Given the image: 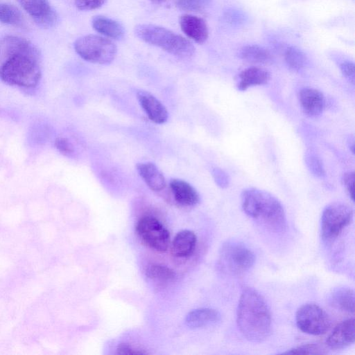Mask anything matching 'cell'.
<instances>
[{
	"label": "cell",
	"instance_id": "cell-1",
	"mask_svg": "<svg viewBox=\"0 0 355 355\" xmlns=\"http://www.w3.org/2000/svg\"><path fill=\"white\" fill-rule=\"evenodd\" d=\"M236 322L242 335L248 340H266L271 330V314L263 297L252 288H243L236 310Z\"/></svg>",
	"mask_w": 355,
	"mask_h": 355
},
{
	"label": "cell",
	"instance_id": "cell-2",
	"mask_svg": "<svg viewBox=\"0 0 355 355\" xmlns=\"http://www.w3.org/2000/svg\"><path fill=\"white\" fill-rule=\"evenodd\" d=\"M241 207L249 217L274 233L286 230V213L281 202L270 193L247 188L241 193Z\"/></svg>",
	"mask_w": 355,
	"mask_h": 355
},
{
	"label": "cell",
	"instance_id": "cell-3",
	"mask_svg": "<svg viewBox=\"0 0 355 355\" xmlns=\"http://www.w3.org/2000/svg\"><path fill=\"white\" fill-rule=\"evenodd\" d=\"M137 37L181 58L191 57L195 53L192 43L171 30L153 24H139L135 28Z\"/></svg>",
	"mask_w": 355,
	"mask_h": 355
},
{
	"label": "cell",
	"instance_id": "cell-4",
	"mask_svg": "<svg viewBox=\"0 0 355 355\" xmlns=\"http://www.w3.org/2000/svg\"><path fill=\"white\" fill-rule=\"evenodd\" d=\"M0 78L10 85L23 88L35 87L41 78L37 58L27 55L9 58L0 67Z\"/></svg>",
	"mask_w": 355,
	"mask_h": 355
},
{
	"label": "cell",
	"instance_id": "cell-5",
	"mask_svg": "<svg viewBox=\"0 0 355 355\" xmlns=\"http://www.w3.org/2000/svg\"><path fill=\"white\" fill-rule=\"evenodd\" d=\"M76 52L83 60L98 64H107L116 57V45L108 38L96 35L83 36L74 42Z\"/></svg>",
	"mask_w": 355,
	"mask_h": 355
},
{
	"label": "cell",
	"instance_id": "cell-6",
	"mask_svg": "<svg viewBox=\"0 0 355 355\" xmlns=\"http://www.w3.org/2000/svg\"><path fill=\"white\" fill-rule=\"evenodd\" d=\"M219 262L225 272L234 275H241L253 266L255 255L244 243L229 240L220 249Z\"/></svg>",
	"mask_w": 355,
	"mask_h": 355
},
{
	"label": "cell",
	"instance_id": "cell-7",
	"mask_svg": "<svg viewBox=\"0 0 355 355\" xmlns=\"http://www.w3.org/2000/svg\"><path fill=\"white\" fill-rule=\"evenodd\" d=\"M353 209L342 202H334L323 210L320 221V233L327 243L334 241L352 221Z\"/></svg>",
	"mask_w": 355,
	"mask_h": 355
},
{
	"label": "cell",
	"instance_id": "cell-8",
	"mask_svg": "<svg viewBox=\"0 0 355 355\" xmlns=\"http://www.w3.org/2000/svg\"><path fill=\"white\" fill-rule=\"evenodd\" d=\"M136 232L141 240L153 250L164 252L168 249L170 243L169 232L155 217H141L137 223Z\"/></svg>",
	"mask_w": 355,
	"mask_h": 355
},
{
	"label": "cell",
	"instance_id": "cell-9",
	"mask_svg": "<svg viewBox=\"0 0 355 355\" xmlns=\"http://www.w3.org/2000/svg\"><path fill=\"white\" fill-rule=\"evenodd\" d=\"M295 320L302 332L314 336L324 334L331 326L328 313L318 304L307 303L297 311Z\"/></svg>",
	"mask_w": 355,
	"mask_h": 355
},
{
	"label": "cell",
	"instance_id": "cell-10",
	"mask_svg": "<svg viewBox=\"0 0 355 355\" xmlns=\"http://www.w3.org/2000/svg\"><path fill=\"white\" fill-rule=\"evenodd\" d=\"M21 320L44 332L52 327L54 315L46 300L40 295L24 307Z\"/></svg>",
	"mask_w": 355,
	"mask_h": 355
},
{
	"label": "cell",
	"instance_id": "cell-11",
	"mask_svg": "<svg viewBox=\"0 0 355 355\" xmlns=\"http://www.w3.org/2000/svg\"><path fill=\"white\" fill-rule=\"evenodd\" d=\"M17 55H27L38 58V52L27 40L17 37L7 36L0 40V60L3 62Z\"/></svg>",
	"mask_w": 355,
	"mask_h": 355
},
{
	"label": "cell",
	"instance_id": "cell-12",
	"mask_svg": "<svg viewBox=\"0 0 355 355\" xmlns=\"http://www.w3.org/2000/svg\"><path fill=\"white\" fill-rule=\"evenodd\" d=\"M138 101L148 119L156 124L166 122L168 113L164 104L155 96L144 90L137 92Z\"/></svg>",
	"mask_w": 355,
	"mask_h": 355
},
{
	"label": "cell",
	"instance_id": "cell-13",
	"mask_svg": "<svg viewBox=\"0 0 355 355\" xmlns=\"http://www.w3.org/2000/svg\"><path fill=\"white\" fill-rule=\"evenodd\" d=\"M354 343V319L348 318L337 324L329 335L326 343L334 350L343 349Z\"/></svg>",
	"mask_w": 355,
	"mask_h": 355
},
{
	"label": "cell",
	"instance_id": "cell-14",
	"mask_svg": "<svg viewBox=\"0 0 355 355\" xmlns=\"http://www.w3.org/2000/svg\"><path fill=\"white\" fill-rule=\"evenodd\" d=\"M300 107L304 113L311 117L321 114L325 107V98L323 94L313 88H304L298 94Z\"/></svg>",
	"mask_w": 355,
	"mask_h": 355
},
{
	"label": "cell",
	"instance_id": "cell-15",
	"mask_svg": "<svg viewBox=\"0 0 355 355\" xmlns=\"http://www.w3.org/2000/svg\"><path fill=\"white\" fill-rule=\"evenodd\" d=\"M182 31L190 39L198 44L204 43L208 38V27L200 17L191 15H183L180 17Z\"/></svg>",
	"mask_w": 355,
	"mask_h": 355
},
{
	"label": "cell",
	"instance_id": "cell-16",
	"mask_svg": "<svg viewBox=\"0 0 355 355\" xmlns=\"http://www.w3.org/2000/svg\"><path fill=\"white\" fill-rule=\"evenodd\" d=\"M169 187L175 200L180 205L191 207L200 201V196L196 189L185 180L173 178Z\"/></svg>",
	"mask_w": 355,
	"mask_h": 355
},
{
	"label": "cell",
	"instance_id": "cell-17",
	"mask_svg": "<svg viewBox=\"0 0 355 355\" xmlns=\"http://www.w3.org/2000/svg\"><path fill=\"white\" fill-rule=\"evenodd\" d=\"M137 171L148 187L153 191H161L166 186L165 178L158 167L152 162L138 163Z\"/></svg>",
	"mask_w": 355,
	"mask_h": 355
},
{
	"label": "cell",
	"instance_id": "cell-18",
	"mask_svg": "<svg viewBox=\"0 0 355 355\" xmlns=\"http://www.w3.org/2000/svg\"><path fill=\"white\" fill-rule=\"evenodd\" d=\"M197 237L191 230H184L179 232L174 237L171 247L174 257L185 258L191 256L196 247Z\"/></svg>",
	"mask_w": 355,
	"mask_h": 355
},
{
	"label": "cell",
	"instance_id": "cell-19",
	"mask_svg": "<svg viewBox=\"0 0 355 355\" xmlns=\"http://www.w3.org/2000/svg\"><path fill=\"white\" fill-rule=\"evenodd\" d=\"M220 313L211 308H199L190 311L185 318V324L191 329L205 327L220 321Z\"/></svg>",
	"mask_w": 355,
	"mask_h": 355
},
{
	"label": "cell",
	"instance_id": "cell-20",
	"mask_svg": "<svg viewBox=\"0 0 355 355\" xmlns=\"http://www.w3.org/2000/svg\"><path fill=\"white\" fill-rule=\"evenodd\" d=\"M270 78V73L266 69L257 67H249L239 73L237 88L240 91H245L249 87L266 84Z\"/></svg>",
	"mask_w": 355,
	"mask_h": 355
},
{
	"label": "cell",
	"instance_id": "cell-21",
	"mask_svg": "<svg viewBox=\"0 0 355 355\" xmlns=\"http://www.w3.org/2000/svg\"><path fill=\"white\" fill-rule=\"evenodd\" d=\"M94 29L101 35L114 40H121L124 36L123 27L116 21L109 17L97 15L92 20Z\"/></svg>",
	"mask_w": 355,
	"mask_h": 355
},
{
	"label": "cell",
	"instance_id": "cell-22",
	"mask_svg": "<svg viewBox=\"0 0 355 355\" xmlns=\"http://www.w3.org/2000/svg\"><path fill=\"white\" fill-rule=\"evenodd\" d=\"M26 220L37 224L50 219L49 205L45 199L29 200L24 206Z\"/></svg>",
	"mask_w": 355,
	"mask_h": 355
},
{
	"label": "cell",
	"instance_id": "cell-23",
	"mask_svg": "<svg viewBox=\"0 0 355 355\" xmlns=\"http://www.w3.org/2000/svg\"><path fill=\"white\" fill-rule=\"evenodd\" d=\"M24 310L22 306L12 296L0 293V323L1 326L8 324L17 318Z\"/></svg>",
	"mask_w": 355,
	"mask_h": 355
},
{
	"label": "cell",
	"instance_id": "cell-24",
	"mask_svg": "<svg viewBox=\"0 0 355 355\" xmlns=\"http://www.w3.org/2000/svg\"><path fill=\"white\" fill-rule=\"evenodd\" d=\"M330 304L334 308L347 313L354 311V292L348 287L334 289L329 297Z\"/></svg>",
	"mask_w": 355,
	"mask_h": 355
},
{
	"label": "cell",
	"instance_id": "cell-25",
	"mask_svg": "<svg viewBox=\"0 0 355 355\" xmlns=\"http://www.w3.org/2000/svg\"><path fill=\"white\" fill-rule=\"evenodd\" d=\"M35 243L48 251L53 245L56 237V226L50 219L35 224Z\"/></svg>",
	"mask_w": 355,
	"mask_h": 355
},
{
	"label": "cell",
	"instance_id": "cell-26",
	"mask_svg": "<svg viewBox=\"0 0 355 355\" xmlns=\"http://www.w3.org/2000/svg\"><path fill=\"white\" fill-rule=\"evenodd\" d=\"M239 56L248 62L266 64L272 62V55L264 47L252 44L243 46L239 53Z\"/></svg>",
	"mask_w": 355,
	"mask_h": 355
},
{
	"label": "cell",
	"instance_id": "cell-27",
	"mask_svg": "<svg viewBox=\"0 0 355 355\" xmlns=\"http://www.w3.org/2000/svg\"><path fill=\"white\" fill-rule=\"evenodd\" d=\"M19 2L35 21L53 10L47 0H19Z\"/></svg>",
	"mask_w": 355,
	"mask_h": 355
},
{
	"label": "cell",
	"instance_id": "cell-28",
	"mask_svg": "<svg viewBox=\"0 0 355 355\" xmlns=\"http://www.w3.org/2000/svg\"><path fill=\"white\" fill-rule=\"evenodd\" d=\"M146 275L149 279L161 282H173L176 277L175 272L171 268L159 263H150L146 268Z\"/></svg>",
	"mask_w": 355,
	"mask_h": 355
},
{
	"label": "cell",
	"instance_id": "cell-29",
	"mask_svg": "<svg viewBox=\"0 0 355 355\" xmlns=\"http://www.w3.org/2000/svg\"><path fill=\"white\" fill-rule=\"evenodd\" d=\"M17 243L26 246L35 243V225L24 220L14 230H12Z\"/></svg>",
	"mask_w": 355,
	"mask_h": 355
},
{
	"label": "cell",
	"instance_id": "cell-30",
	"mask_svg": "<svg viewBox=\"0 0 355 355\" xmlns=\"http://www.w3.org/2000/svg\"><path fill=\"white\" fill-rule=\"evenodd\" d=\"M284 60L288 68L293 71H298L303 69L307 62L304 53L296 46H289L284 53Z\"/></svg>",
	"mask_w": 355,
	"mask_h": 355
},
{
	"label": "cell",
	"instance_id": "cell-31",
	"mask_svg": "<svg viewBox=\"0 0 355 355\" xmlns=\"http://www.w3.org/2000/svg\"><path fill=\"white\" fill-rule=\"evenodd\" d=\"M0 22L19 26L24 23L23 15L15 6L6 3H0Z\"/></svg>",
	"mask_w": 355,
	"mask_h": 355
},
{
	"label": "cell",
	"instance_id": "cell-32",
	"mask_svg": "<svg viewBox=\"0 0 355 355\" xmlns=\"http://www.w3.org/2000/svg\"><path fill=\"white\" fill-rule=\"evenodd\" d=\"M327 352L326 349L318 343L300 345L282 353L286 354H323Z\"/></svg>",
	"mask_w": 355,
	"mask_h": 355
},
{
	"label": "cell",
	"instance_id": "cell-33",
	"mask_svg": "<svg viewBox=\"0 0 355 355\" xmlns=\"http://www.w3.org/2000/svg\"><path fill=\"white\" fill-rule=\"evenodd\" d=\"M211 0H176L177 6L187 12H202L206 10Z\"/></svg>",
	"mask_w": 355,
	"mask_h": 355
},
{
	"label": "cell",
	"instance_id": "cell-34",
	"mask_svg": "<svg viewBox=\"0 0 355 355\" xmlns=\"http://www.w3.org/2000/svg\"><path fill=\"white\" fill-rule=\"evenodd\" d=\"M305 162L308 168L315 176L322 178L325 175L322 162L316 155L307 152L305 155Z\"/></svg>",
	"mask_w": 355,
	"mask_h": 355
},
{
	"label": "cell",
	"instance_id": "cell-35",
	"mask_svg": "<svg viewBox=\"0 0 355 355\" xmlns=\"http://www.w3.org/2000/svg\"><path fill=\"white\" fill-rule=\"evenodd\" d=\"M55 146L63 155L70 157L74 153V148L71 141L65 137H58L55 140Z\"/></svg>",
	"mask_w": 355,
	"mask_h": 355
},
{
	"label": "cell",
	"instance_id": "cell-36",
	"mask_svg": "<svg viewBox=\"0 0 355 355\" xmlns=\"http://www.w3.org/2000/svg\"><path fill=\"white\" fill-rule=\"evenodd\" d=\"M107 0H75V5L80 10H92L101 7Z\"/></svg>",
	"mask_w": 355,
	"mask_h": 355
},
{
	"label": "cell",
	"instance_id": "cell-37",
	"mask_svg": "<svg viewBox=\"0 0 355 355\" xmlns=\"http://www.w3.org/2000/svg\"><path fill=\"white\" fill-rule=\"evenodd\" d=\"M340 69L345 78L354 85L355 78L354 64L351 61L345 60L340 64Z\"/></svg>",
	"mask_w": 355,
	"mask_h": 355
},
{
	"label": "cell",
	"instance_id": "cell-38",
	"mask_svg": "<svg viewBox=\"0 0 355 355\" xmlns=\"http://www.w3.org/2000/svg\"><path fill=\"white\" fill-rule=\"evenodd\" d=\"M212 175L218 187L226 188L230 184V178L228 175L219 168H214L212 169Z\"/></svg>",
	"mask_w": 355,
	"mask_h": 355
},
{
	"label": "cell",
	"instance_id": "cell-39",
	"mask_svg": "<svg viewBox=\"0 0 355 355\" xmlns=\"http://www.w3.org/2000/svg\"><path fill=\"white\" fill-rule=\"evenodd\" d=\"M343 184L352 201L354 199V172H347L344 173L342 178Z\"/></svg>",
	"mask_w": 355,
	"mask_h": 355
},
{
	"label": "cell",
	"instance_id": "cell-40",
	"mask_svg": "<svg viewBox=\"0 0 355 355\" xmlns=\"http://www.w3.org/2000/svg\"><path fill=\"white\" fill-rule=\"evenodd\" d=\"M116 352L119 354H144L146 352L135 347L132 345L128 343H120L116 348Z\"/></svg>",
	"mask_w": 355,
	"mask_h": 355
},
{
	"label": "cell",
	"instance_id": "cell-41",
	"mask_svg": "<svg viewBox=\"0 0 355 355\" xmlns=\"http://www.w3.org/2000/svg\"><path fill=\"white\" fill-rule=\"evenodd\" d=\"M153 3H163L164 1H166V0H150Z\"/></svg>",
	"mask_w": 355,
	"mask_h": 355
},
{
	"label": "cell",
	"instance_id": "cell-42",
	"mask_svg": "<svg viewBox=\"0 0 355 355\" xmlns=\"http://www.w3.org/2000/svg\"><path fill=\"white\" fill-rule=\"evenodd\" d=\"M1 327H2V326H1V323H0V329H1Z\"/></svg>",
	"mask_w": 355,
	"mask_h": 355
}]
</instances>
